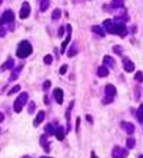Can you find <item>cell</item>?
<instances>
[{"mask_svg":"<svg viewBox=\"0 0 143 158\" xmlns=\"http://www.w3.org/2000/svg\"><path fill=\"white\" fill-rule=\"evenodd\" d=\"M104 29H105V32H108L110 34H118L121 37H125L127 34L126 25L123 23H119V21L105 20L104 21Z\"/></svg>","mask_w":143,"mask_h":158,"instance_id":"cell-1","label":"cell"},{"mask_svg":"<svg viewBox=\"0 0 143 158\" xmlns=\"http://www.w3.org/2000/svg\"><path fill=\"white\" fill-rule=\"evenodd\" d=\"M33 51V48L30 45L29 41H21L19 44V48H17V51H16V55L19 58H26L32 54Z\"/></svg>","mask_w":143,"mask_h":158,"instance_id":"cell-2","label":"cell"},{"mask_svg":"<svg viewBox=\"0 0 143 158\" xmlns=\"http://www.w3.org/2000/svg\"><path fill=\"white\" fill-rule=\"evenodd\" d=\"M26 102H28V94H26V92H21V94L19 95V98H17V99L15 100V103H13V109H15V112L20 113V112L23 111L24 106L26 104Z\"/></svg>","mask_w":143,"mask_h":158,"instance_id":"cell-3","label":"cell"},{"mask_svg":"<svg viewBox=\"0 0 143 158\" xmlns=\"http://www.w3.org/2000/svg\"><path fill=\"white\" fill-rule=\"evenodd\" d=\"M13 20H15V13L8 9V11H6V12L2 15V17H0V25L11 24V23H13Z\"/></svg>","mask_w":143,"mask_h":158,"instance_id":"cell-4","label":"cell"},{"mask_svg":"<svg viewBox=\"0 0 143 158\" xmlns=\"http://www.w3.org/2000/svg\"><path fill=\"white\" fill-rule=\"evenodd\" d=\"M66 32H67V37L64 38V41L62 42V46H60V53H62V54L66 51V48H67L68 42L71 41V32H72V27H71L70 24H68V25H66Z\"/></svg>","mask_w":143,"mask_h":158,"instance_id":"cell-5","label":"cell"},{"mask_svg":"<svg viewBox=\"0 0 143 158\" xmlns=\"http://www.w3.org/2000/svg\"><path fill=\"white\" fill-rule=\"evenodd\" d=\"M30 15V6L28 2H24L23 6H21V9H20V19L24 20V19H28Z\"/></svg>","mask_w":143,"mask_h":158,"instance_id":"cell-6","label":"cell"},{"mask_svg":"<svg viewBox=\"0 0 143 158\" xmlns=\"http://www.w3.org/2000/svg\"><path fill=\"white\" fill-rule=\"evenodd\" d=\"M129 153L126 149H122L121 146H114L113 151H112V155L113 157H117V158H122V157H126Z\"/></svg>","mask_w":143,"mask_h":158,"instance_id":"cell-7","label":"cell"},{"mask_svg":"<svg viewBox=\"0 0 143 158\" xmlns=\"http://www.w3.org/2000/svg\"><path fill=\"white\" fill-rule=\"evenodd\" d=\"M123 69L126 70V72H133L135 69V65H134V62H131V59L125 58L123 59Z\"/></svg>","mask_w":143,"mask_h":158,"instance_id":"cell-8","label":"cell"},{"mask_svg":"<svg viewBox=\"0 0 143 158\" xmlns=\"http://www.w3.org/2000/svg\"><path fill=\"white\" fill-rule=\"evenodd\" d=\"M53 95H54V98H55V100H57V103L58 104H62L63 103V91L60 90V88H54V91H53Z\"/></svg>","mask_w":143,"mask_h":158,"instance_id":"cell-9","label":"cell"},{"mask_svg":"<svg viewBox=\"0 0 143 158\" xmlns=\"http://www.w3.org/2000/svg\"><path fill=\"white\" fill-rule=\"evenodd\" d=\"M116 94H117V90H116V87H114L113 85H106V86H105V95H106V96L114 98Z\"/></svg>","mask_w":143,"mask_h":158,"instance_id":"cell-10","label":"cell"},{"mask_svg":"<svg viewBox=\"0 0 143 158\" xmlns=\"http://www.w3.org/2000/svg\"><path fill=\"white\" fill-rule=\"evenodd\" d=\"M121 125H122V128L126 130L127 134H133L134 130H135V127H134L131 123H125V121H123V123H121Z\"/></svg>","mask_w":143,"mask_h":158,"instance_id":"cell-11","label":"cell"},{"mask_svg":"<svg viewBox=\"0 0 143 158\" xmlns=\"http://www.w3.org/2000/svg\"><path fill=\"white\" fill-rule=\"evenodd\" d=\"M45 117H46V113L43 112V111H40L38 113H37V117H36V120H34V127L37 128L43 120H45Z\"/></svg>","mask_w":143,"mask_h":158,"instance_id":"cell-12","label":"cell"},{"mask_svg":"<svg viewBox=\"0 0 143 158\" xmlns=\"http://www.w3.org/2000/svg\"><path fill=\"white\" fill-rule=\"evenodd\" d=\"M97 75L100 76V78H105V76H108L109 75V70H108V67L104 65V66H100L98 69H97Z\"/></svg>","mask_w":143,"mask_h":158,"instance_id":"cell-13","label":"cell"},{"mask_svg":"<svg viewBox=\"0 0 143 158\" xmlns=\"http://www.w3.org/2000/svg\"><path fill=\"white\" fill-rule=\"evenodd\" d=\"M54 136H57V138L59 140V141H62L63 138H64V129H63V127H57L55 128V132H54Z\"/></svg>","mask_w":143,"mask_h":158,"instance_id":"cell-14","label":"cell"},{"mask_svg":"<svg viewBox=\"0 0 143 158\" xmlns=\"http://www.w3.org/2000/svg\"><path fill=\"white\" fill-rule=\"evenodd\" d=\"M41 145L45 148V151H46V153H49V151H50V148H49V146H50V144L47 142V136H46V134L41 136Z\"/></svg>","mask_w":143,"mask_h":158,"instance_id":"cell-15","label":"cell"},{"mask_svg":"<svg viewBox=\"0 0 143 158\" xmlns=\"http://www.w3.org/2000/svg\"><path fill=\"white\" fill-rule=\"evenodd\" d=\"M49 7H50V0H41V3H40V9H41V12L47 11Z\"/></svg>","mask_w":143,"mask_h":158,"instance_id":"cell-16","label":"cell"},{"mask_svg":"<svg viewBox=\"0 0 143 158\" xmlns=\"http://www.w3.org/2000/svg\"><path fill=\"white\" fill-rule=\"evenodd\" d=\"M92 30H93V33H96V34H98V36H101V37H104L105 36V30L101 28V27H98V25H95V27H92Z\"/></svg>","mask_w":143,"mask_h":158,"instance_id":"cell-17","label":"cell"},{"mask_svg":"<svg viewBox=\"0 0 143 158\" xmlns=\"http://www.w3.org/2000/svg\"><path fill=\"white\" fill-rule=\"evenodd\" d=\"M13 62H15V61H13L12 58H8V59H7V62H6V63L2 66V67H0V70H2V71H4V70H7V69H11V67H13Z\"/></svg>","mask_w":143,"mask_h":158,"instance_id":"cell-18","label":"cell"},{"mask_svg":"<svg viewBox=\"0 0 143 158\" xmlns=\"http://www.w3.org/2000/svg\"><path fill=\"white\" fill-rule=\"evenodd\" d=\"M113 8H122L123 6H125V0H113L112 2V4H110Z\"/></svg>","mask_w":143,"mask_h":158,"instance_id":"cell-19","label":"cell"},{"mask_svg":"<svg viewBox=\"0 0 143 158\" xmlns=\"http://www.w3.org/2000/svg\"><path fill=\"white\" fill-rule=\"evenodd\" d=\"M104 65H106L109 67H114V59L109 55H105L104 57Z\"/></svg>","mask_w":143,"mask_h":158,"instance_id":"cell-20","label":"cell"},{"mask_svg":"<svg viewBox=\"0 0 143 158\" xmlns=\"http://www.w3.org/2000/svg\"><path fill=\"white\" fill-rule=\"evenodd\" d=\"M60 16H62V11H60V9H58V8H57V9H54V11H53V13H51V19H53V20H59V19H60Z\"/></svg>","mask_w":143,"mask_h":158,"instance_id":"cell-21","label":"cell"},{"mask_svg":"<svg viewBox=\"0 0 143 158\" xmlns=\"http://www.w3.org/2000/svg\"><path fill=\"white\" fill-rule=\"evenodd\" d=\"M72 107H74V102L70 103V107H68V109H67V112H66V119H67V124H68V130L71 129V127H70V119H71L70 113H71V108H72Z\"/></svg>","mask_w":143,"mask_h":158,"instance_id":"cell-22","label":"cell"},{"mask_svg":"<svg viewBox=\"0 0 143 158\" xmlns=\"http://www.w3.org/2000/svg\"><path fill=\"white\" fill-rule=\"evenodd\" d=\"M126 146H127L129 149H133V148L135 146V138H134V137H129V138L126 140Z\"/></svg>","mask_w":143,"mask_h":158,"instance_id":"cell-23","label":"cell"},{"mask_svg":"<svg viewBox=\"0 0 143 158\" xmlns=\"http://www.w3.org/2000/svg\"><path fill=\"white\" fill-rule=\"evenodd\" d=\"M45 129H46V133H49V134H54V132H55V127L53 124H47Z\"/></svg>","mask_w":143,"mask_h":158,"instance_id":"cell-24","label":"cell"},{"mask_svg":"<svg viewBox=\"0 0 143 158\" xmlns=\"http://www.w3.org/2000/svg\"><path fill=\"white\" fill-rule=\"evenodd\" d=\"M21 67H23V65H21V66H19V67H17V69H16V70L13 71V75H12V76L9 78V81H11V82H12V81H15V79H16V78L19 76V71L21 70Z\"/></svg>","mask_w":143,"mask_h":158,"instance_id":"cell-25","label":"cell"},{"mask_svg":"<svg viewBox=\"0 0 143 158\" xmlns=\"http://www.w3.org/2000/svg\"><path fill=\"white\" fill-rule=\"evenodd\" d=\"M43 62H45L46 65H51V63H53V55H50V54L45 55V58H43Z\"/></svg>","mask_w":143,"mask_h":158,"instance_id":"cell-26","label":"cell"},{"mask_svg":"<svg viewBox=\"0 0 143 158\" xmlns=\"http://www.w3.org/2000/svg\"><path fill=\"white\" fill-rule=\"evenodd\" d=\"M136 117H138V121L142 124V106H139V108H138V112H136Z\"/></svg>","mask_w":143,"mask_h":158,"instance_id":"cell-27","label":"cell"},{"mask_svg":"<svg viewBox=\"0 0 143 158\" xmlns=\"http://www.w3.org/2000/svg\"><path fill=\"white\" fill-rule=\"evenodd\" d=\"M75 54H76V48H74V46H72V48L70 49V51L67 53V55H68V57L71 58V57H74Z\"/></svg>","mask_w":143,"mask_h":158,"instance_id":"cell-28","label":"cell"},{"mask_svg":"<svg viewBox=\"0 0 143 158\" xmlns=\"http://www.w3.org/2000/svg\"><path fill=\"white\" fill-rule=\"evenodd\" d=\"M67 69H68V66H67V65H63V66L59 69V74H60V75H64L66 71H67Z\"/></svg>","mask_w":143,"mask_h":158,"instance_id":"cell-29","label":"cell"},{"mask_svg":"<svg viewBox=\"0 0 143 158\" xmlns=\"http://www.w3.org/2000/svg\"><path fill=\"white\" fill-rule=\"evenodd\" d=\"M17 91H20V86H15L13 88H11V90L8 91V95H12V94H15V92H17Z\"/></svg>","mask_w":143,"mask_h":158,"instance_id":"cell-30","label":"cell"},{"mask_svg":"<svg viewBox=\"0 0 143 158\" xmlns=\"http://www.w3.org/2000/svg\"><path fill=\"white\" fill-rule=\"evenodd\" d=\"M34 109H36V104L32 102V103H30V106H29V108H28V112H29V113H33V112H34Z\"/></svg>","mask_w":143,"mask_h":158,"instance_id":"cell-31","label":"cell"},{"mask_svg":"<svg viewBox=\"0 0 143 158\" xmlns=\"http://www.w3.org/2000/svg\"><path fill=\"white\" fill-rule=\"evenodd\" d=\"M113 50H114L118 55H121V54H122V48H121V46H114V48H113Z\"/></svg>","mask_w":143,"mask_h":158,"instance_id":"cell-32","label":"cell"},{"mask_svg":"<svg viewBox=\"0 0 143 158\" xmlns=\"http://www.w3.org/2000/svg\"><path fill=\"white\" fill-rule=\"evenodd\" d=\"M135 79H136V81L140 83L142 82V71H138L136 72V75H135Z\"/></svg>","mask_w":143,"mask_h":158,"instance_id":"cell-33","label":"cell"},{"mask_svg":"<svg viewBox=\"0 0 143 158\" xmlns=\"http://www.w3.org/2000/svg\"><path fill=\"white\" fill-rule=\"evenodd\" d=\"M64 32H66V27H60V28H59V32H58V36H59V37H62Z\"/></svg>","mask_w":143,"mask_h":158,"instance_id":"cell-34","label":"cell"},{"mask_svg":"<svg viewBox=\"0 0 143 158\" xmlns=\"http://www.w3.org/2000/svg\"><path fill=\"white\" fill-rule=\"evenodd\" d=\"M50 86H51V82H50V81H45V83H43V88L47 90Z\"/></svg>","mask_w":143,"mask_h":158,"instance_id":"cell-35","label":"cell"},{"mask_svg":"<svg viewBox=\"0 0 143 158\" xmlns=\"http://www.w3.org/2000/svg\"><path fill=\"white\" fill-rule=\"evenodd\" d=\"M6 33H7V29H4V28L0 29V37H4V36H6Z\"/></svg>","mask_w":143,"mask_h":158,"instance_id":"cell-36","label":"cell"},{"mask_svg":"<svg viewBox=\"0 0 143 158\" xmlns=\"http://www.w3.org/2000/svg\"><path fill=\"white\" fill-rule=\"evenodd\" d=\"M79 127H80V117L76 119V132H79Z\"/></svg>","mask_w":143,"mask_h":158,"instance_id":"cell-37","label":"cell"},{"mask_svg":"<svg viewBox=\"0 0 143 158\" xmlns=\"http://www.w3.org/2000/svg\"><path fill=\"white\" fill-rule=\"evenodd\" d=\"M3 120H4V115H3L2 112H0V123H2Z\"/></svg>","mask_w":143,"mask_h":158,"instance_id":"cell-38","label":"cell"},{"mask_svg":"<svg viewBox=\"0 0 143 158\" xmlns=\"http://www.w3.org/2000/svg\"><path fill=\"white\" fill-rule=\"evenodd\" d=\"M87 120H88V121H89V123H92V117H91V116H89V115H88V116H87Z\"/></svg>","mask_w":143,"mask_h":158,"instance_id":"cell-39","label":"cell"},{"mask_svg":"<svg viewBox=\"0 0 143 158\" xmlns=\"http://www.w3.org/2000/svg\"><path fill=\"white\" fill-rule=\"evenodd\" d=\"M2 3H3V0H0V4H2Z\"/></svg>","mask_w":143,"mask_h":158,"instance_id":"cell-40","label":"cell"}]
</instances>
